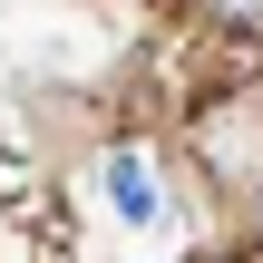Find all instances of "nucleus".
Masks as SVG:
<instances>
[{"instance_id":"f257e3e1","label":"nucleus","mask_w":263,"mask_h":263,"mask_svg":"<svg viewBox=\"0 0 263 263\" xmlns=\"http://www.w3.org/2000/svg\"><path fill=\"white\" fill-rule=\"evenodd\" d=\"M107 195H117L127 224H166V176H156L146 146H107Z\"/></svg>"},{"instance_id":"f03ea898","label":"nucleus","mask_w":263,"mask_h":263,"mask_svg":"<svg viewBox=\"0 0 263 263\" xmlns=\"http://www.w3.org/2000/svg\"><path fill=\"white\" fill-rule=\"evenodd\" d=\"M205 20H224V29H263V0H205Z\"/></svg>"}]
</instances>
